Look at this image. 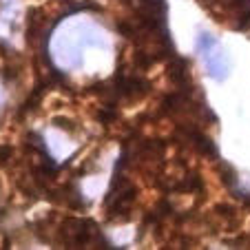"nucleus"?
I'll use <instances>...</instances> for the list:
<instances>
[{
  "mask_svg": "<svg viewBox=\"0 0 250 250\" xmlns=\"http://www.w3.org/2000/svg\"><path fill=\"white\" fill-rule=\"evenodd\" d=\"M195 49H197V56L208 76L219 82L226 80L230 73V58H228L226 49L222 47V42L210 33L199 31L197 40H195Z\"/></svg>",
  "mask_w": 250,
  "mask_h": 250,
  "instance_id": "nucleus-2",
  "label": "nucleus"
},
{
  "mask_svg": "<svg viewBox=\"0 0 250 250\" xmlns=\"http://www.w3.org/2000/svg\"><path fill=\"white\" fill-rule=\"evenodd\" d=\"M106 44L109 40L98 22L89 18H69L62 20L60 27L53 31L49 53L60 71H76L84 62L86 47H106Z\"/></svg>",
  "mask_w": 250,
  "mask_h": 250,
  "instance_id": "nucleus-1",
  "label": "nucleus"
}]
</instances>
